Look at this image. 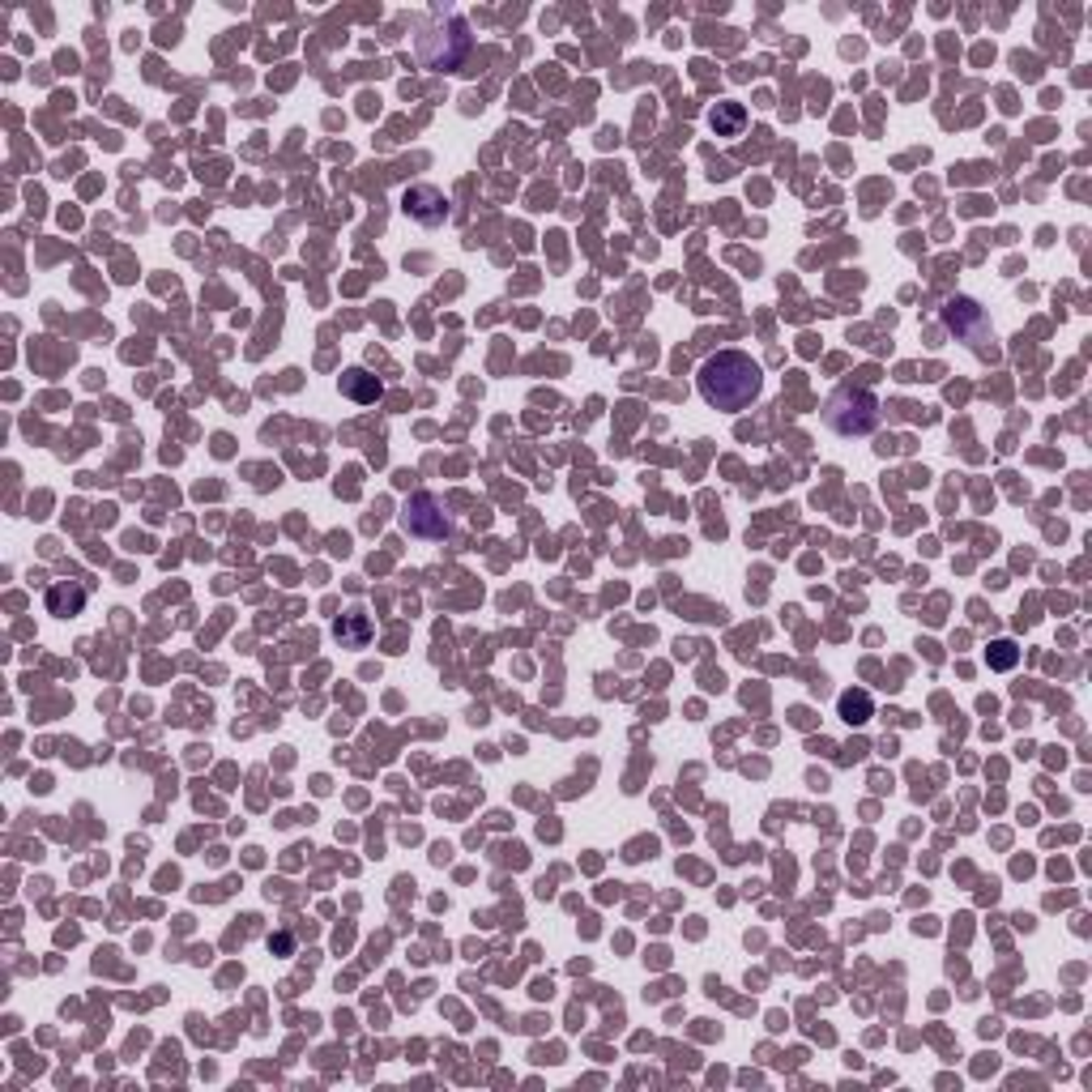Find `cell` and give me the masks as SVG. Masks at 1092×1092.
Listing matches in <instances>:
<instances>
[{
	"label": "cell",
	"mask_w": 1092,
	"mask_h": 1092,
	"mask_svg": "<svg viewBox=\"0 0 1092 1092\" xmlns=\"http://www.w3.org/2000/svg\"><path fill=\"white\" fill-rule=\"evenodd\" d=\"M696 384H700V397L709 401L713 410L738 415V410H746V406H752V401L760 397L764 372H760V363L746 355V351H717V355H709V359L700 363Z\"/></svg>",
	"instance_id": "obj_1"
},
{
	"label": "cell",
	"mask_w": 1092,
	"mask_h": 1092,
	"mask_svg": "<svg viewBox=\"0 0 1092 1092\" xmlns=\"http://www.w3.org/2000/svg\"><path fill=\"white\" fill-rule=\"evenodd\" d=\"M824 423L837 436H871L879 427V397L871 388H853L841 384L828 401H824Z\"/></svg>",
	"instance_id": "obj_2"
},
{
	"label": "cell",
	"mask_w": 1092,
	"mask_h": 1092,
	"mask_svg": "<svg viewBox=\"0 0 1092 1092\" xmlns=\"http://www.w3.org/2000/svg\"><path fill=\"white\" fill-rule=\"evenodd\" d=\"M943 325H948L960 341H968V347H973L977 355H990L995 325H990L986 308L977 304V299H968V295H952V299L943 304Z\"/></svg>",
	"instance_id": "obj_3"
},
{
	"label": "cell",
	"mask_w": 1092,
	"mask_h": 1092,
	"mask_svg": "<svg viewBox=\"0 0 1092 1092\" xmlns=\"http://www.w3.org/2000/svg\"><path fill=\"white\" fill-rule=\"evenodd\" d=\"M415 47H419V61H423L427 69L448 73V69H456V65L466 61V51H470V30H466L462 18H456L452 35H444V26H440V35H436V30H423V35L415 39Z\"/></svg>",
	"instance_id": "obj_4"
},
{
	"label": "cell",
	"mask_w": 1092,
	"mask_h": 1092,
	"mask_svg": "<svg viewBox=\"0 0 1092 1092\" xmlns=\"http://www.w3.org/2000/svg\"><path fill=\"white\" fill-rule=\"evenodd\" d=\"M401 530H406L410 538H448L452 521L431 491H415L406 499V508H401Z\"/></svg>",
	"instance_id": "obj_5"
},
{
	"label": "cell",
	"mask_w": 1092,
	"mask_h": 1092,
	"mask_svg": "<svg viewBox=\"0 0 1092 1092\" xmlns=\"http://www.w3.org/2000/svg\"><path fill=\"white\" fill-rule=\"evenodd\" d=\"M401 205H406V214H410L415 222H423V226H440V222L452 214V201H448L440 188H431V184H415V188H406Z\"/></svg>",
	"instance_id": "obj_6"
},
{
	"label": "cell",
	"mask_w": 1092,
	"mask_h": 1092,
	"mask_svg": "<svg viewBox=\"0 0 1092 1092\" xmlns=\"http://www.w3.org/2000/svg\"><path fill=\"white\" fill-rule=\"evenodd\" d=\"M82 606H86V585H77V581H55L47 589V610L51 615L69 619V615H82Z\"/></svg>",
	"instance_id": "obj_7"
},
{
	"label": "cell",
	"mask_w": 1092,
	"mask_h": 1092,
	"mask_svg": "<svg viewBox=\"0 0 1092 1092\" xmlns=\"http://www.w3.org/2000/svg\"><path fill=\"white\" fill-rule=\"evenodd\" d=\"M341 393H347V397H355V401H363V406H372V401H380L384 384H380L372 372H363V367H351L347 376H341Z\"/></svg>",
	"instance_id": "obj_8"
},
{
	"label": "cell",
	"mask_w": 1092,
	"mask_h": 1092,
	"mask_svg": "<svg viewBox=\"0 0 1092 1092\" xmlns=\"http://www.w3.org/2000/svg\"><path fill=\"white\" fill-rule=\"evenodd\" d=\"M333 631H337V641H341V645H355V649H363V645H367V637H372V623H367V615L351 610V615H341V619L333 623Z\"/></svg>",
	"instance_id": "obj_9"
},
{
	"label": "cell",
	"mask_w": 1092,
	"mask_h": 1092,
	"mask_svg": "<svg viewBox=\"0 0 1092 1092\" xmlns=\"http://www.w3.org/2000/svg\"><path fill=\"white\" fill-rule=\"evenodd\" d=\"M841 717H845L849 726H867V721L875 717V700H871L867 692H845V696H841Z\"/></svg>",
	"instance_id": "obj_10"
},
{
	"label": "cell",
	"mask_w": 1092,
	"mask_h": 1092,
	"mask_svg": "<svg viewBox=\"0 0 1092 1092\" xmlns=\"http://www.w3.org/2000/svg\"><path fill=\"white\" fill-rule=\"evenodd\" d=\"M742 120H746V111H742L738 103H717V107H713V129H717L721 137H734V133L742 129Z\"/></svg>",
	"instance_id": "obj_11"
},
{
	"label": "cell",
	"mask_w": 1092,
	"mask_h": 1092,
	"mask_svg": "<svg viewBox=\"0 0 1092 1092\" xmlns=\"http://www.w3.org/2000/svg\"><path fill=\"white\" fill-rule=\"evenodd\" d=\"M986 662H990V670H1011V666L1020 662V649H1016V641H995V645H990V653H986Z\"/></svg>",
	"instance_id": "obj_12"
}]
</instances>
